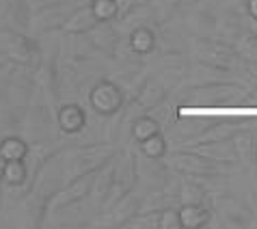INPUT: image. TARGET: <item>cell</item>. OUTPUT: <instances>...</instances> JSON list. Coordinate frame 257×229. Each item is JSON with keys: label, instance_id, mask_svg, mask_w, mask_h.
Returning a JSON list of instances; mask_svg holds the SVG:
<instances>
[{"label": "cell", "instance_id": "cell-21", "mask_svg": "<svg viewBox=\"0 0 257 229\" xmlns=\"http://www.w3.org/2000/svg\"><path fill=\"white\" fill-rule=\"evenodd\" d=\"M162 99H164V89H162V84L156 82V80H152V82H147L145 87H143L141 95H139V104L145 106V110H152V108H156V106L162 102Z\"/></svg>", "mask_w": 257, "mask_h": 229}, {"label": "cell", "instance_id": "cell-11", "mask_svg": "<svg viewBox=\"0 0 257 229\" xmlns=\"http://www.w3.org/2000/svg\"><path fill=\"white\" fill-rule=\"evenodd\" d=\"M95 26H97V18H95L93 9H91V5H84V7L71 11L67 16L65 24H63V33H67V35H87L91 28H95Z\"/></svg>", "mask_w": 257, "mask_h": 229}, {"label": "cell", "instance_id": "cell-7", "mask_svg": "<svg viewBox=\"0 0 257 229\" xmlns=\"http://www.w3.org/2000/svg\"><path fill=\"white\" fill-rule=\"evenodd\" d=\"M134 184H137V167H134V160L127 156L121 162V173H112V184H110L108 195L104 199V205L112 207L119 199H123L127 192L134 190Z\"/></svg>", "mask_w": 257, "mask_h": 229}, {"label": "cell", "instance_id": "cell-9", "mask_svg": "<svg viewBox=\"0 0 257 229\" xmlns=\"http://www.w3.org/2000/svg\"><path fill=\"white\" fill-rule=\"evenodd\" d=\"M231 145L238 158L246 169H251L257 173V137L253 132L246 130H238L231 137Z\"/></svg>", "mask_w": 257, "mask_h": 229}, {"label": "cell", "instance_id": "cell-14", "mask_svg": "<svg viewBox=\"0 0 257 229\" xmlns=\"http://www.w3.org/2000/svg\"><path fill=\"white\" fill-rule=\"evenodd\" d=\"M0 175H3V182L9 186V188H18V186H24L28 180V167L26 160H7L0 162Z\"/></svg>", "mask_w": 257, "mask_h": 229}, {"label": "cell", "instance_id": "cell-10", "mask_svg": "<svg viewBox=\"0 0 257 229\" xmlns=\"http://www.w3.org/2000/svg\"><path fill=\"white\" fill-rule=\"evenodd\" d=\"M56 124L63 132L78 134L87 126V110L80 104H63L59 112H56Z\"/></svg>", "mask_w": 257, "mask_h": 229}, {"label": "cell", "instance_id": "cell-1", "mask_svg": "<svg viewBox=\"0 0 257 229\" xmlns=\"http://www.w3.org/2000/svg\"><path fill=\"white\" fill-rule=\"evenodd\" d=\"M0 50L9 59V63H18L24 67H35L41 61V48L35 39L18 31H5L0 35Z\"/></svg>", "mask_w": 257, "mask_h": 229}, {"label": "cell", "instance_id": "cell-5", "mask_svg": "<svg viewBox=\"0 0 257 229\" xmlns=\"http://www.w3.org/2000/svg\"><path fill=\"white\" fill-rule=\"evenodd\" d=\"M173 167L180 173L188 175V177H212V175H220L225 171V167H220V162L210 160L208 156L199 154V152H177L173 154Z\"/></svg>", "mask_w": 257, "mask_h": 229}, {"label": "cell", "instance_id": "cell-19", "mask_svg": "<svg viewBox=\"0 0 257 229\" xmlns=\"http://www.w3.org/2000/svg\"><path fill=\"white\" fill-rule=\"evenodd\" d=\"M91 9H93L97 22H112L121 13L119 0H91Z\"/></svg>", "mask_w": 257, "mask_h": 229}, {"label": "cell", "instance_id": "cell-13", "mask_svg": "<svg viewBox=\"0 0 257 229\" xmlns=\"http://www.w3.org/2000/svg\"><path fill=\"white\" fill-rule=\"evenodd\" d=\"M69 13L63 11V7L59 5H48L44 7L39 13H35L33 18V26L39 31H52V28H63Z\"/></svg>", "mask_w": 257, "mask_h": 229}, {"label": "cell", "instance_id": "cell-25", "mask_svg": "<svg viewBox=\"0 0 257 229\" xmlns=\"http://www.w3.org/2000/svg\"><path fill=\"white\" fill-rule=\"evenodd\" d=\"M7 63H9V59H7V56L3 54V50H0V67H5Z\"/></svg>", "mask_w": 257, "mask_h": 229}, {"label": "cell", "instance_id": "cell-23", "mask_svg": "<svg viewBox=\"0 0 257 229\" xmlns=\"http://www.w3.org/2000/svg\"><path fill=\"white\" fill-rule=\"evenodd\" d=\"M158 229H182L180 207H169L158 214Z\"/></svg>", "mask_w": 257, "mask_h": 229}, {"label": "cell", "instance_id": "cell-3", "mask_svg": "<svg viewBox=\"0 0 257 229\" xmlns=\"http://www.w3.org/2000/svg\"><path fill=\"white\" fill-rule=\"evenodd\" d=\"M89 106L102 117L117 114L123 108V91L112 80H99L93 89L89 91Z\"/></svg>", "mask_w": 257, "mask_h": 229}, {"label": "cell", "instance_id": "cell-26", "mask_svg": "<svg viewBox=\"0 0 257 229\" xmlns=\"http://www.w3.org/2000/svg\"><path fill=\"white\" fill-rule=\"evenodd\" d=\"M134 3H137L139 7H143V5H149V3H152V0H134Z\"/></svg>", "mask_w": 257, "mask_h": 229}, {"label": "cell", "instance_id": "cell-16", "mask_svg": "<svg viewBox=\"0 0 257 229\" xmlns=\"http://www.w3.org/2000/svg\"><path fill=\"white\" fill-rule=\"evenodd\" d=\"M28 152V143L20 137H5L0 141V162H7V160H26Z\"/></svg>", "mask_w": 257, "mask_h": 229}, {"label": "cell", "instance_id": "cell-6", "mask_svg": "<svg viewBox=\"0 0 257 229\" xmlns=\"http://www.w3.org/2000/svg\"><path fill=\"white\" fill-rule=\"evenodd\" d=\"M192 50H195V56L199 63L214 67V69H225V71L233 69L235 61H238V56H235L231 48L218 44V41H212V39H197Z\"/></svg>", "mask_w": 257, "mask_h": 229}, {"label": "cell", "instance_id": "cell-24", "mask_svg": "<svg viewBox=\"0 0 257 229\" xmlns=\"http://www.w3.org/2000/svg\"><path fill=\"white\" fill-rule=\"evenodd\" d=\"M246 11L253 22H257V0H246Z\"/></svg>", "mask_w": 257, "mask_h": 229}, {"label": "cell", "instance_id": "cell-12", "mask_svg": "<svg viewBox=\"0 0 257 229\" xmlns=\"http://www.w3.org/2000/svg\"><path fill=\"white\" fill-rule=\"evenodd\" d=\"M182 229H201L212 220V212L205 203H182Z\"/></svg>", "mask_w": 257, "mask_h": 229}, {"label": "cell", "instance_id": "cell-4", "mask_svg": "<svg viewBox=\"0 0 257 229\" xmlns=\"http://www.w3.org/2000/svg\"><path fill=\"white\" fill-rule=\"evenodd\" d=\"M115 156V147L108 145H91V147H82L74 154V158L67 162V175L76 177L87 171H97L102 169L106 162L112 160Z\"/></svg>", "mask_w": 257, "mask_h": 229}, {"label": "cell", "instance_id": "cell-22", "mask_svg": "<svg viewBox=\"0 0 257 229\" xmlns=\"http://www.w3.org/2000/svg\"><path fill=\"white\" fill-rule=\"evenodd\" d=\"M180 199H182V203H203L205 190H203V186H199L195 180H184L182 190H180Z\"/></svg>", "mask_w": 257, "mask_h": 229}, {"label": "cell", "instance_id": "cell-20", "mask_svg": "<svg viewBox=\"0 0 257 229\" xmlns=\"http://www.w3.org/2000/svg\"><path fill=\"white\" fill-rule=\"evenodd\" d=\"M139 147H141V152L145 158L149 160H160L164 154H167V139L162 137V134H154V137H149L145 139L143 143H139Z\"/></svg>", "mask_w": 257, "mask_h": 229}, {"label": "cell", "instance_id": "cell-27", "mask_svg": "<svg viewBox=\"0 0 257 229\" xmlns=\"http://www.w3.org/2000/svg\"><path fill=\"white\" fill-rule=\"evenodd\" d=\"M0 3H3V0H0Z\"/></svg>", "mask_w": 257, "mask_h": 229}, {"label": "cell", "instance_id": "cell-15", "mask_svg": "<svg viewBox=\"0 0 257 229\" xmlns=\"http://www.w3.org/2000/svg\"><path fill=\"white\" fill-rule=\"evenodd\" d=\"M130 48H132V52L139 54V56L152 54L154 48H156V33L149 26L134 28L132 35H130Z\"/></svg>", "mask_w": 257, "mask_h": 229}, {"label": "cell", "instance_id": "cell-2", "mask_svg": "<svg viewBox=\"0 0 257 229\" xmlns=\"http://www.w3.org/2000/svg\"><path fill=\"white\" fill-rule=\"evenodd\" d=\"M97 171H87V173L71 177L65 188L52 192V197H50V201H48V212H59V210H63V207L76 205V203L84 201L89 195H93Z\"/></svg>", "mask_w": 257, "mask_h": 229}, {"label": "cell", "instance_id": "cell-18", "mask_svg": "<svg viewBox=\"0 0 257 229\" xmlns=\"http://www.w3.org/2000/svg\"><path fill=\"white\" fill-rule=\"evenodd\" d=\"M158 132H160V124L152 117V114H141V117L134 119V124H132V137L139 143H143L145 139L154 137V134H158Z\"/></svg>", "mask_w": 257, "mask_h": 229}, {"label": "cell", "instance_id": "cell-8", "mask_svg": "<svg viewBox=\"0 0 257 229\" xmlns=\"http://www.w3.org/2000/svg\"><path fill=\"white\" fill-rule=\"evenodd\" d=\"M244 97V89L238 84L220 82V84H210V87L197 89L195 99L201 104H235Z\"/></svg>", "mask_w": 257, "mask_h": 229}, {"label": "cell", "instance_id": "cell-17", "mask_svg": "<svg viewBox=\"0 0 257 229\" xmlns=\"http://www.w3.org/2000/svg\"><path fill=\"white\" fill-rule=\"evenodd\" d=\"M233 52H235L238 59L251 63V65H257V33L240 35L238 41H235Z\"/></svg>", "mask_w": 257, "mask_h": 229}]
</instances>
